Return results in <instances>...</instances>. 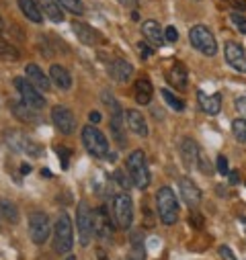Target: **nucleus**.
I'll return each instance as SVG.
<instances>
[{
    "instance_id": "393cba45",
    "label": "nucleus",
    "mask_w": 246,
    "mask_h": 260,
    "mask_svg": "<svg viewBox=\"0 0 246 260\" xmlns=\"http://www.w3.org/2000/svg\"><path fill=\"white\" fill-rule=\"evenodd\" d=\"M197 99H199V105H201V109L207 113V115H218L220 111H222V94H205L203 90H199L197 92Z\"/></svg>"
},
{
    "instance_id": "ea45409f",
    "label": "nucleus",
    "mask_w": 246,
    "mask_h": 260,
    "mask_svg": "<svg viewBox=\"0 0 246 260\" xmlns=\"http://www.w3.org/2000/svg\"><path fill=\"white\" fill-rule=\"evenodd\" d=\"M218 172H220V174H228V172H230V168H228V158L222 156V154L218 156Z\"/></svg>"
},
{
    "instance_id": "39448f33",
    "label": "nucleus",
    "mask_w": 246,
    "mask_h": 260,
    "mask_svg": "<svg viewBox=\"0 0 246 260\" xmlns=\"http://www.w3.org/2000/svg\"><path fill=\"white\" fill-rule=\"evenodd\" d=\"M76 228H78V240L82 248L90 246V240L95 236V211L90 209L88 201H80L76 207Z\"/></svg>"
},
{
    "instance_id": "37998d69",
    "label": "nucleus",
    "mask_w": 246,
    "mask_h": 260,
    "mask_svg": "<svg viewBox=\"0 0 246 260\" xmlns=\"http://www.w3.org/2000/svg\"><path fill=\"white\" fill-rule=\"evenodd\" d=\"M191 223L195 225V230H201V228H203V217H201L197 211H193V213H191Z\"/></svg>"
},
{
    "instance_id": "f704fd0d",
    "label": "nucleus",
    "mask_w": 246,
    "mask_h": 260,
    "mask_svg": "<svg viewBox=\"0 0 246 260\" xmlns=\"http://www.w3.org/2000/svg\"><path fill=\"white\" fill-rule=\"evenodd\" d=\"M113 178H115V182L123 188V190H130L132 186H134V182H132V176H128L126 172H123V170H115L113 172Z\"/></svg>"
},
{
    "instance_id": "3c124183",
    "label": "nucleus",
    "mask_w": 246,
    "mask_h": 260,
    "mask_svg": "<svg viewBox=\"0 0 246 260\" xmlns=\"http://www.w3.org/2000/svg\"><path fill=\"white\" fill-rule=\"evenodd\" d=\"M97 256H99V260H109V258L105 256V252H103V248H99V250H97Z\"/></svg>"
},
{
    "instance_id": "7c9ffc66",
    "label": "nucleus",
    "mask_w": 246,
    "mask_h": 260,
    "mask_svg": "<svg viewBox=\"0 0 246 260\" xmlns=\"http://www.w3.org/2000/svg\"><path fill=\"white\" fill-rule=\"evenodd\" d=\"M19 57H21V53H19V49L15 45H11L5 39H0V59H5V61H17Z\"/></svg>"
},
{
    "instance_id": "2f4dec72",
    "label": "nucleus",
    "mask_w": 246,
    "mask_h": 260,
    "mask_svg": "<svg viewBox=\"0 0 246 260\" xmlns=\"http://www.w3.org/2000/svg\"><path fill=\"white\" fill-rule=\"evenodd\" d=\"M160 94H162L164 103H166V105H168V107H170L172 111H182V109H184V103H182L180 99H176V96H174V94H172L170 90L162 88V90H160Z\"/></svg>"
},
{
    "instance_id": "f257e3e1",
    "label": "nucleus",
    "mask_w": 246,
    "mask_h": 260,
    "mask_svg": "<svg viewBox=\"0 0 246 260\" xmlns=\"http://www.w3.org/2000/svg\"><path fill=\"white\" fill-rule=\"evenodd\" d=\"M156 209L164 225H174L178 219V201L170 186H162L156 192Z\"/></svg>"
},
{
    "instance_id": "864d4df0",
    "label": "nucleus",
    "mask_w": 246,
    "mask_h": 260,
    "mask_svg": "<svg viewBox=\"0 0 246 260\" xmlns=\"http://www.w3.org/2000/svg\"><path fill=\"white\" fill-rule=\"evenodd\" d=\"M3 27H5V23H3V17H0V31H3Z\"/></svg>"
},
{
    "instance_id": "0eeeda50",
    "label": "nucleus",
    "mask_w": 246,
    "mask_h": 260,
    "mask_svg": "<svg viewBox=\"0 0 246 260\" xmlns=\"http://www.w3.org/2000/svg\"><path fill=\"white\" fill-rule=\"evenodd\" d=\"M5 144L9 146V150H13L15 154H27V156H41V148L37 142H33L29 136H25L23 132L11 129L5 134Z\"/></svg>"
},
{
    "instance_id": "2eb2a0df",
    "label": "nucleus",
    "mask_w": 246,
    "mask_h": 260,
    "mask_svg": "<svg viewBox=\"0 0 246 260\" xmlns=\"http://www.w3.org/2000/svg\"><path fill=\"white\" fill-rule=\"evenodd\" d=\"M72 31L76 33L78 41L84 43V45H99V43H103V35L97 29H93L90 25H84L80 21H74L72 23Z\"/></svg>"
},
{
    "instance_id": "1a4fd4ad",
    "label": "nucleus",
    "mask_w": 246,
    "mask_h": 260,
    "mask_svg": "<svg viewBox=\"0 0 246 260\" xmlns=\"http://www.w3.org/2000/svg\"><path fill=\"white\" fill-rule=\"evenodd\" d=\"M49 234H51V221H49L47 213H43V211H33V213L29 215V236H31V240L41 246V244L47 242Z\"/></svg>"
},
{
    "instance_id": "6e6d98bb",
    "label": "nucleus",
    "mask_w": 246,
    "mask_h": 260,
    "mask_svg": "<svg viewBox=\"0 0 246 260\" xmlns=\"http://www.w3.org/2000/svg\"><path fill=\"white\" fill-rule=\"evenodd\" d=\"M224 3H228V5H230V3H232V5H234V0H224Z\"/></svg>"
},
{
    "instance_id": "4c0bfd02",
    "label": "nucleus",
    "mask_w": 246,
    "mask_h": 260,
    "mask_svg": "<svg viewBox=\"0 0 246 260\" xmlns=\"http://www.w3.org/2000/svg\"><path fill=\"white\" fill-rule=\"evenodd\" d=\"M103 103H105V105H109L113 113H119V111H121L119 103H117V101L113 99V94H111V92H103Z\"/></svg>"
},
{
    "instance_id": "cd10ccee",
    "label": "nucleus",
    "mask_w": 246,
    "mask_h": 260,
    "mask_svg": "<svg viewBox=\"0 0 246 260\" xmlns=\"http://www.w3.org/2000/svg\"><path fill=\"white\" fill-rule=\"evenodd\" d=\"M19 3V9L21 13L31 21V23H41L43 17H41V9L37 5V0H17Z\"/></svg>"
},
{
    "instance_id": "49530a36",
    "label": "nucleus",
    "mask_w": 246,
    "mask_h": 260,
    "mask_svg": "<svg viewBox=\"0 0 246 260\" xmlns=\"http://www.w3.org/2000/svg\"><path fill=\"white\" fill-rule=\"evenodd\" d=\"M228 178H230V184H238V180H240V176H238L236 170H230L228 172Z\"/></svg>"
},
{
    "instance_id": "72a5a7b5",
    "label": "nucleus",
    "mask_w": 246,
    "mask_h": 260,
    "mask_svg": "<svg viewBox=\"0 0 246 260\" xmlns=\"http://www.w3.org/2000/svg\"><path fill=\"white\" fill-rule=\"evenodd\" d=\"M57 3L62 5V9H66L74 15H82L84 13V5H82V0H57Z\"/></svg>"
},
{
    "instance_id": "6e6552de",
    "label": "nucleus",
    "mask_w": 246,
    "mask_h": 260,
    "mask_svg": "<svg viewBox=\"0 0 246 260\" xmlns=\"http://www.w3.org/2000/svg\"><path fill=\"white\" fill-rule=\"evenodd\" d=\"M189 41H191V45H193L199 53H203V55H216V53H218V41H216L213 33H211L205 25H195V27H191V31H189Z\"/></svg>"
},
{
    "instance_id": "20e7f679",
    "label": "nucleus",
    "mask_w": 246,
    "mask_h": 260,
    "mask_svg": "<svg viewBox=\"0 0 246 260\" xmlns=\"http://www.w3.org/2000/svg\"><path fill=\"white\" fill-rule=\"evenodd\" d=\"M126 166H128V172L132 176V182L134 186L138 188H148L150 186V170H148V162H146V154L142 150H134L128 160H126Z\"/></svg>"
},
{
    "instance_id": "c9c22d12",
    "label": "nucleus",
    "mask_w": 246,
    "mask_h": 260,
    "mask_svg": "<svg viewBox=\"0 0 246 260\" xmlns=\"http://www.w3.org/2000/svg\"><path fill=\"white\" fill-rule=\"evenodd\" d=\"M53 150H55V154H57V156H59V160H62V168L66 170V168L70 166V154H72V152H70L66 146H55Z\"/></svg>"
},
{
    "instance_id": "de8ad7c7",
    "label": "nucleus",
    "mask_w": 246,
    "mask_h": 260,
    "mask_svg": "<svg viewBox=\"0 0 246 260\" xmlns=\"http://www.w3.org/2000/svg\"><path fill=\"white\" fill-rule=\"evenodd\" d=\"M88 121H90V123H99V121H101V113H99V111L88 113Z\"/></svg>"
},
{
    "instance_id": "5fc2aeb1",
    "label": "nucleus",
    "mask_w": 246,
    "mask_h": 260,
    "mask_svg": "<svg viewBox=\"0 0 246 260\" xmlns=\"http://www.w3.org/2000/svg\"><path fill=\"white\" fill-rule=\"evenodd\" d=\"M66 260H76V256H68V258H66Z\"/></svg>"
},
{
    "instance_id": "9d476101",
    "label": "nucleus",
    "mask_w": 246,
    "mask_h": 260,
    "mask_svg": "<svg viewBox=\"0 0 246 260\" xmlns=\"http://www.w3.org/2000/svg\"><path fill=\"white\" fill-rule=\"evenodd\" d=\"M51 121H53V125L57 127V132L64 134V136L74 134V129H76V117H74V113H72L68 107H64V105H55V107L51 109Z\"/></svg>"
},
{
    "instance_id": "c756f323",
    "label": "nucleus",
    "mask_w": 246,
    "mask_h": 260,
    "mask_svg": "<svg viewBox=\"0 0 246 260\" xmlns=\"http://www.w3.org/2000/svg\"><path fill=\"white\" fill-rule=\"evenodd\" d=\"M0 215H3L9 223H19L21 221V213H19V207L11 201V199H0Z\"/></svg>"
},
{
    "instance_id": "423d86ee",
    "label": "nucleus",
    "mask_w": 246,
    "mask_h": 260,
    "mask_svg": "<svg viewBox=\"0 0 246 260\" xmlns=\"http://www.w3.org/2000/svg\"><path fill=\"white\" fill-rule=\"evenodd\" d=\"M113 219L115 225L121 230H130L134 223V201L126 192H119L113 197Z\"/></svg>"
},
{
    "instance_id": "aec40b11",
    "label": "nucleus",
    "mask_w": 246,
    "mask_h": 260,
    "mask_svg": "<svg viewBox=\"0 0 246 260\" xmlns=\"http://www.w3.org/2000/svg\"><path fill=\"white\" fill-rule=\"evenodd\" d=\"M166 80H168L176 90H187V82H189L187 68H184L182 63H172L170 70L166 72Z\"/></svg>"
},
{
    "instance_id": "4d7b16f0",
    "label": "nucleus",
    "mask_w": 246,
    "mask_h": 260,
    "mask_svg": "<svg viewBox=\"0 0 246 260\" xmlns=\"http://www.w3.org/2000/svg\"><path fill=\"white\" fill-rule=\"evenodd\" d=\"M240 221H242V223H244V225H246V219H244V217H242V219H240Z\"/></svg>"
},
{
    "instance_id": "4468645a",
    "label": "nucleus",
    "mask_w": 246,
    "mask_h": 260,
    "mask_svg": "<svg viewBox=\"0 0 246 260\" xmlns=\"http://www.w3.org/2000/svg\"><path fill=\"white\" fill-rule=\"evenodd\" d=\"M178 188H180V197L184 199V203H187L189 207H197L201 203V197H203V192L201 188L191 180V178H180L178 180Z\"/></svg>"
},
{
    "instance_id": "7ed1b4c3",
    "label": "nucleus",
    "mask_w": 246,
    "mask_h": 260,
    "mask_svg": "<svg viewBox=\"0 0 246 260\" xmlns=\"http://www.w3.org/2000/svg\"><path fill=\"white\" fill-rule=\"evenodd\" d=\"M74 236H72V221L70 215L62 211L53 225V250L57 254H68L72 250Z\"/></svg>"
},
{
    "instance_id": "a211bd4d",
    "label": "nucleus",
    "mask_w": 246,
    "mask_h": 260,
    "mask_svg": "<svg viewBox=\"0 0 246 260\" xmlns=\"http://www.w3.org/2000/svg\"><path fill=\"white\" fill-rule=\"evenodd\" d=\"M11 109H13V115H15L19 121H25V123H39V115H37L39 109L27 105L23 99L11 103Z\"/></svg>"
},
{
    "instance_id": "f3484780",
    "label": "nucleus",
    "mask_w": 246,
    "mask_h": 260,
    "mask_svg": "<svg viewBox=\"0 0 246 260\" xmlns=\"http://www.w3.org/2000/svg\"><path fill=\"white\" fill-rule=\"evenodd\" d=\"M109 74H111V78H113L115 82H128V80L134 76V66H132L130 61L117 57V59L111 61Z\"/></svg>"
},
{
    "instance_id": "5701e85b",
    "label": "nucleus",
    "mask_w": 246,
    "mask_h": 260,
    "mask_svg": "<svg viewBox=\"0 0 246 260\" xmlns=\"http://www.w3.org/2000/svg\"><path fill=\"white\" fill-rule=\"evenodd\" d=\"M109 127H111V136H113L115 144H117L119 148H123V146L128 144L126 132H123V111L111 115V119H109Z\"/></svg>"
},
{
    "instance_id": "a19ab883",
    "label": "nucleus",
    "mask_w": 246,
    "mask_h": 260,
    "mask_svg": "<svg viewBox=\"0 0 246 260\" xmlns=\"http://www.w3.org/2000/svg\"><path fill=\"white\" fill-rule=\"evenodd\" d=\"M164 37H166V41L174 43V41L178 39V31H176V29L170 25V27H166V29H164Z\"/></svg>"
},
{
    "instance_id": "c03bdc74",
    "label": "nucleus",
    "mask_w": 246,
    "mask_h": 260,
    "mask_svg": "<svg viewBox=\"0 0 246 260\" xmlns=\"http://www.w3.org/2000/svg\"><path fill=\"white\" fill-rule=\"evenodd\" d=\"M220 256H222L224 260H236V256L232 254V250H230L228 246H220Z\"/></svg>"
},
{
    "instance_id": "412c9836",
    "label": "nucleus",
    "mask_w": 246,
    "mask_h": 260,
    "mask_svg": "<svg viewBox=\"0 0 246 260\" xmlns=\"http://www.w3.org/2000/svg\"><path fill=\"white\" fill-rule=\"evenodd\" d=\"M142 33H144L146 41H150L154 47H160V45H164V41H166L162 27H160L156 21H152V19H150V21H144V25H142Z\"/></svg>"
},
{
    "instance_id": "dca6fc26",
    "label": "nucleus",
    "mask_w": 246,
    "mask_h": 260,
    "mask_svg": "<svg viewBox=\"0 0 246 260\" xmlns=\"http://www.w3.org/2000/svg\"><path fill=\"white\" fill-rule=\"evenodd\" d=\"M126 119H128L130 132H134V134L140 136V138H148V134H150L148 123H146L144 115H142L138 109H128V111H126Z\"/></svg>"
},
{
    "instance_id": "603ef678",
    "label": "nucleus",
    "mask_w": 246,
    "mask_h": 260,
    "mask_svg": "<svg viewBox=\"0 0 246 260\" xmlns=\"http://www.w3.org/2000/svg\"><path fill=\"white\" fill-rule=\"evenodd\" d=\"M21 172H23V174H29V172H31V166H29V164H23V166H21Z\"/></svg>"
},
{
    "instance_id": "bb28decb",
    "label": "nucleus",
    "mask_w": 246,
    "mask_h": 260,
    "mask_svg": "<svg viewBox=\"0 0 246 260\" xmlns=\"http://www.w3.org/2000/svg\"><path fill=\"white\" fill-rule=\"evenodd\" d=\"M128 260H146V246H144V238L140 232H132Z\"/></svg>"
},
{
    "instance_id": "473e14b6",
    "label": "nucleus",
    "mask_w": 246,
    "mask_h": 260,
    "mask_svg": "<svg viewBox=\"0 0 246 260\" xmlns=\"http://www.w3.org/2000/svg\"><path fill=\"white\" fill-rule=\"evenodd\" d=\"M232 132H234V138H236L238 142L246 144V119H234Z\"/></svg>"
},
{
    "instance_id": "e433bc0d",
    "label": "nucleus",
    "mask_w": 246,
    "mask_h": 260,
    "mask_svg": "<svg viewBox=\"0 0 246 260\" xmlns=\"http://www.w3.org/2000/svg\"><path fill=\"white\" fill-rule=\"evenodd\" d=\"M230 21H232V25L238 29V33L246 35V17H244V15H240V13H234V15L230 17Z\"/></svg>"
},
{
    "instance_id": "4be33fe9",
    "label": "nucleus",
    "mask_w": 246,
    "mask_h": 260,
    "mask_svg": "<svg viewBox=\"0 0 246 260\" xmlns=\"http://www.w3.org/2000/svg\"><path fill=\"white\" fill-rule=\"evenodd\" d=\"M49 80H51L57 88H62V90H70V86H72V76H70V72H68L64 66H59V63H53V66L49 68Z\"/></svg>"
},
{
    "instance_id": "9b49d317",
    "label": "nucleus",
    "mask_w": 246,
    "mask_h": 260,
    "mask_svg": "<svg viewBox=\"0 0 246 260\" xmlns=\"http://www.w3.org/2000/svg\"><path fill=\"white\" fill-rule=\"evenodd\" d=\"M15 88L19 90L21 99H23L27 105H31V107H35V109H43V107H45V99L41 96L39 88H37L33 82L25 80L23 76H17V78H15Z\"/></svg>"
},
{
    "instance_id": "ddd939ff",
    "label": "nucleus",
    "mask_w": 246,
    "mask_h": 260,
    "mask_svg": "<svg viewBox=\"0 0 246 260\" xmlns=\"http://www.w3.org/2000/svg\"><path fill=\"white\" fill-rule=\"evenodd\" d=\"M224 55H226V61L236 72L246 74V51L242 49V45H238L234 41H228L224 45Z\"/></svg>"
},
{
    "instance_id": "a18cd8bd",
    "label": "nucleus",
    "mask_w": 246,
    "mask_h": 260,
    "mask_svg": "<svg viewBox=\"0 0 246 260\" xmlns=\"http://www.w3.org/2000/svg\"><path fill=\"white\" fill-rule=\"evenodd\" d=\"M138 49L142 51V55H144V57H150V55L154 53V51L150 49V45H146V43H138Z\"/></svg>"
},
{
    "instance_id": "f8f14e48",
    "label": "nucleus",
    "mask_w": 246,
    "mask_h": 260,
    "mask_svg": "<svg viewBox=\"0 0 246 260\" xmlns=\"http://www.w3.org/2000/svg\"><path fill=\"white\" fill-rule=\"evenodd\" d=\"M95 236L101 242H109L113 238V221H111L109 209L105 205L95 209Z\"/></svg>"
},
{
    "instance_id": "a878e982",
    "label": "nucleus",
    "mask_w": 246,
    "mask_h": 260,
    "mask_svg": "<svg viewBox=\"0 0 246 260\" xmlns=\"http://www.w3.org/2000/svg\"><path fill=\"white\" fill-rule=\"evenodd\" d=\"M39 9L53 23H62V21H64V11H62V5L57 3V0H39Z\"/></svg>"
},
{
    "instance_id": "c85d7f7f",
    "label": "nucleus",
    "mask_w": 246,
    "mask_h": 260,
    "mask_svg": "<svg viewBox=\"0 0 246 260\" xmlns=\"http://www.w3.org/2000/svg\"><path fill=\"white\" fill-rule=\"evenodd\" d=\"M152 94H154L152 82H150L148 78H140V80L136 82V103H138V105H150Z\"/></svg>"
},
{
    "instance_id": "f03ea898",
    "label": "nucleus",
    "mask_w": 246,
    "mask_h": 260,
    "mask_svg": "<svg viewBox=\"0 0 246 260\" xmlns=\"http://www.w3.org/2000/svg\"><path fill=\"white\" fill-rule=\"evenodd\" d=\"M82 144L84 148L88 150V154H93L95 158H109V160H115V154H111L109 150V142L105 138L103 132H99V129L95 125H86L82 129Z\"/></svg>"
},
{
    "instance_id": "09e8293b",
    "label": "nucleus",
    "mask_w": 246,
    "mask_h": 260,
    "mask_svg": "<svg viewBox=\"0 0 246 260\" xmlns=\"http://www.w3.org/2000/svg\"><path fill=\"white\" fill-rule=\"evenodd\" d=\"M119 5H121V7H130V9H132V7H136V5H138V0H119Z\"/></svg>"
},
{
    "instance_id": "8fccbe9b",
    "label": "nucleus",
    "mask_w": 246,
    "mask_h": 260,
    "mask_svg": "<svg viewBox=\"0 0 246 260\" xmlns=\"http://www.w3.org/2000/svg\"><path fill=\"white\" fill-rule=\"evenodd\" d=\"M234 7L240 9V11H244L246 9V3H242V0H234Z\"/></svg>"
},
{
    "instance_id": "79ce46f5",
    "label": "nucleus",
    "mask_w": 246,
    "mask_h": 260,
    "mask_svg": "<svg viewBox=\"0 0 246 260\" xmlns=\"http://www.w3.org/2000/svg\"><path fill=\"white\" fill-rule=\"evenodd\" d=\"M234 105H236L238 113H242V115L246 117V94H240V96L234 101Z\"/></svg>"
},
{
    "instance_id": "58836bf2",
    "label": "nucleus",
    "mask_w": 246,
    "mask_h": 260,
    "mask_svg": "<svg viewBox=\"0 0 246 260\" xmlns=\"http://www.w3.org/2000/svg\"><path fill=\"white\" fill-rule=\"evenodd\" d=\"M197 164H199V170H201L203 174H211V172H213V168L209 166V160H207V156L199 154V160H197Z\"/></svg>"
},
{
    "instance_id": "6ab92c4d",
    "label": "nucleus",
    "mask_w": 246,
    "mask_h": 260,
    "mask_svg": "<svg viewBox=\"0 0 246 260\" xmlns=\"http://www.w3.org/2000/svg\"><path fill=\"white\" fill-rule=\"evenodd\" d=\"M199 154H201V150H199V146H197L195 140L184 138L180 142V156H182V162H184V166H187V168H193L197 164Z\"/></svg>"
},
{
    "instance_id": "b1692460",
    "label": "nucleus",
    "mask_w": 246,
    "mask_h": 260,
    "mask_svg": "<svg viewBox=\"0 0 246 260\" xmlns=\"http://www.w3.org/2000/svg\"><path fill=\"white\" fill-rule=\"evenodd\" d=\"M25 76H27V80L29 82H33L39 90H49V82L51 80H47V76L43 74V70L37 66V63H29V66L25 68Z\"/></svg>"
}]
</instances>
